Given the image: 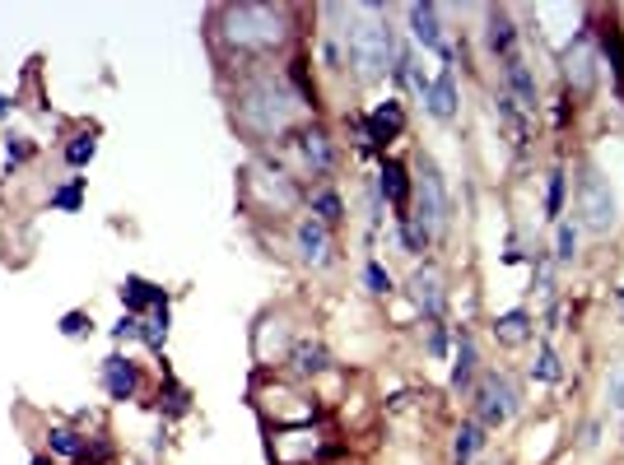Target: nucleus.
<instances>
[{
	"instance_id": "f257e3e1",
	"label": "nucleus",
	"mask_w": 624,
	"mask_h": 465,
	"mask_svg": "<svg viewBox=\"0 0 624 465\" xmlns=\"http://www.w3.org/2000/svg\"><path fill=\"white\" fill-rule=\"evenodd\" d=\"M312 103L303 98L289 75H275V70H247L233 93V126L252 140V145H280L285 135L303 131Z\"/></svg>"
},
{
	"instance_id": "f03ea898",
	"label": "nucleus",
	"mask_w": 624,
	"mask_h": 465,
	"mask_svg": "<svg viewBox=\"0 0 624 465\" xmlns=\"http://www.w3.org/2000/svg\"><path fill=\"white\" fill-rule=\"evenodd\" d=\"M294 33L285 5H219L210 19V38L233 61H261L280 52Z\"/></svg>"
},
{
	"instance_id": "7ed1b4c3",
	"label": "nucleus",
	"mask_w": 624,
	"mask_h": 465,
	"mask_svg": "<svg viewBox=\"0 0 624 465\" xmlns=\"http://www.w3.org/2000/svg\"><path fill=\"white\" fill-rule=\"evenodd\" d=\"M345 28H340V42H345V66L354 70L359 84H378L382 75L396 70V33L392 24L382 19V5H350L340 10Z\"/></svg>"
},
{
	"instance_id": "20e7f679",
	"label": "nucleus",
	"mask_w": 624,
	"mask_h": 465,
	"mask_svg": "<svg viewBox=\"0 0 624 465\" xmlns=\"http://www.w3.org/2000/svg\"><path fill=\"white\" fill-rule=\"evenodd\" d=\"M415 210L396 214V224H401V242H406V252H424V242L434 238V233H443L448 228V186H443V177H438V168L429 159L415 163Z\"/></svg>"
},
{
	"instance_id": "39448f33",
	"label": "nucleus",
	"mask_w": 624,
	"mask_h": 465,
	"mask_svg": "<svg viewBox=\"0 0 624 465\" xmlns=\"http://www.w3.org/2000/svg\"><path fill=\"white\" fill-rule=\"evenodd\" d=\"M578 224L587 233H611L615 228V196H611V182L587 163L583 173H578Z\"/></svg>"
},
{
	"instance_id": "423d86ee",
	"label": "nucleus",
	"mask_w": 624,
	"mask_h": 465,
	"mask_svg": "<svg viewBox=\"0 0 624 465\" xmlns=\"http://www.w3.org/2000/svg\"><path fill=\"white\" fill-rule=\"evenodd\" d=\"M517 414V391L508 386V377L499 372H485V382L475 391V424L480 428H499Z\"/></svg>"
},
{
	"instance_id": "0eeeda50",
	"label": "nucleus",
	"mask_w": 624,
	"mask_h": 465,
	"mask_svg": "<svg viewBox=\"0 0 624 465\" xmlns=\"http://www.w3.org/2000/svg\"><path fill=\"white\" fill-rule=\"evenodd\" d=\"M359 126H364V149H387L406 131V107H401V98H387L368 117H359Z\"/></svg>"
},
{
	"instance_id": "6e6552de",
	"label": "nucleus",
	"mask_w": 624,
	"mask_h": 465,
	"mask_svg": "<svg viewBox=\"0 0 624 465\" xmlns=\"http://www.w3.org/2000/svg\"><path fill=\"white\" fill-rule=\"evenodd\" d=\"M247 182L266 191V214H285V210L299 205V186H294V177L280 173V168H271V163H257V168L247 173Z\"/></svg>"
},
{
	"instance_id": "1a4fd4ad",
	"label": "nucleus",
	"mask_w": 624,
	"mask_h": 465,
	"mask_svg": "<svg viewBox=\"0 0 624 465\" xmlns=\"http://www.w3.org/2000/svg\"><path fill=\"white\" fill-rule=\"evenodd\" d=\"M294 247H299V256L308 261V266H331V228L322 224V219H312V214H303L299 228H294Z\"/></svg>"
},
{
	"instance_id": "9d476101",
	"label": "nucleus",
	"mask_w": 624,
	"mask_h": 465,
	"mask_svg": "<svg viewBox=\"0 0 624 465\" xmlns=\"http://www.w3.org/2000/svg\"><path fill=\"white\" fill-rule=\"evenodd\" d=\"M299 154L317 177H326L331 168H336V145H331V135H326L322 126H303L299 131Z\"/></svg>"
},
{
	"instance_id": "9b49d317",
	"label": "nucleus",
	"mask_w": 624,
	"mask_h": 465,
	"mask_svg": "<svg viewBox=\"0 0 624 465\" xmlns=\"http://www.w3.org/2000/svg\"><path fill=\"white\" fill-rule=\"evenodd\" d=\"M98 377H103V391H108L112 400H131L140 391V372L131 359H122V354H112V359H103V368H98Z\"/></svg>"
},
{
	"instance_id": "f8f14e48",
	"label": "nucleus",
	"mask_w": 624,
	"mask_h": 465,
	"mask_svg": "<svg viewBox=\"0 0 624 465\" xmlns=\"http://www.w3.org/2000/svg\"><path fill=\"white\" fill-rule=\"evenodd\" d=\"M410 298H415V307H420L429 321L443 317V303H448V298H443V279H438L434 266H424L410 275Z\"/></svg>"
},
{
	"instance_id": "ddd939ff",
	"label": "nucleus",
	"mask_w": 624,
	"mask_h": 465,
	"mask_svg": "<svg viewBox=\"0 0 624 465\" xmlns=\"http://www.w3.org/2000/svg\"><path fill=\"white\" fill-rule=\"evenodd\" d=\"M122 307L131 317L154 312V307H168V289H159V284H150V279H140V275H126L122 279Z\"/></svg>"
},
{
	"instance_id": "4468645a",
	"label": "nucleus",
	"mask_w": 624,
	"mask_h": 465,
	"mask_svg": "<svg viewBox=\"0 0 624 465\" xmlns=\"http://www.w3.org/2000/svg\"><path fill=\"white\" fill-rule=\"evenodd\" d=\"M503 84H508V98H513L522 112H536V75H531L527 61L517 52L503 61Z\"/></svg>"
},
{
	"instance_id": "2eb2a0df",
	"label": "nucleus",
	"mask_w": 624,
	"mask_h": 465,
	"mask_svg": "<svg viewBox=\"0 0 624 465\" xmlns=\"http://www.w3.org/2000/svg\"><path fill=\"white\" fill-rule=\"evenodd\" d=\"M410 38L420 42L424 52H443V28H438V5H410Z\"/></svg>"
},
{
	"instance_id": "dca6fc26",
	"label": "nucleus",
	"mask_w": 624,
	"mask_h": 465,
	"mask_svg": "<svg viewBox=\"0 0 624 465\" xmlns=\"http://www.w3.org/2000/svg\"><path fill=\"white\" fill-rule=\"evenodd\" d=\"M424 107H429V117H434V121H452V117H457V80H452V66H443V75L429 80Z\"/></svg>"
},
{
	"instance_id": "f3484780",
	"label": "nucleus",
	"mask_w": 624,
	"mask_h": 465,
	"mask_svg": "<svg viewBox=\"0 0 624 465\" xmlns=\"http://www.w3.org/2000/svg\"><path fill=\"white\" fill-rule=\"evenodd\" d=\"M378 191H382L387 200H392L396 210L406 214L410 191H415V182H410V173H406V163H401V159H387V163H382V173H378Z\"/></svg>"
},
{
	"instance_id": "a211bd4d",
	"label": "nucleus",
	"mask_w": 624,
	"mask_h": 465,
	"mask_svg": "<svg viewBox=\"0 0 624 465\" xmlns=\"http://www.w3.org/2000/svg\"><path fill=\"white\" fill-rule=\"evenodd\" d=\"M531 335H536V326H531V312H527V307H513V312H503V317L494 321V340H499L503 349L527 345Z\"/></svg>"
},
{
	"instance_id": "6ab92c4d",
	"label": "nucleus",
	"mask_w": 624,
	"mask_h": 465,
	"mask_svg": "<svg viewBox=\"0 0 624 465\" xmlns=\"http://www.w3.org/2000/svg\"><path fill=\"white\" fill-rule=\"evenodd\" d=\"M289 368H294V377H322L331 368V354L317 340H299V345L289 349Z\"/></svg>"
},
{
	"instance_id": "aec40b11",
	"label": "nucleus",
	"mask_w": 624,
	"mask_h": 465,
	"mask_svg": "<svg viewBox=\"0 0 624 465\" xmlns=\"http://www.w3.org/2000/svg\"><path fill=\"white\" fill-rule=\"evenodd\" d=\"M475 340L466 331H457V359H452V391H466L475 377Z\"/></svg>"
},
{
	"instance_id": "412c9836",
	"label": "nucleus",
	"mask_w": 624,
	"mask_h": 465,
	"mask_svg": "<svg viewBox=\"0 0 624 465\" xmlns=\"http://www.w3.org/2000/svg\"><path fill=\"white\" fill-rule=\"evenodd\" d=\"M494 112H499L503 131L513 135V145H517V149H527V112H522V107L508 98V93H499V98H494Z\"/></svg>"
},
{
	"instance_id": "4be33fe9",
	"label": "nucleus",
	"mask_w": 624,
	"mask_h": 465,
	"mask_svg": "<svg viewBox=\"0 0 624 465\" xmlns=\"http://www.w3.org/2000/svg\"><path fill=\"white\" fill-rule=\"evenodd\" d=\"M489 52H499L503 61H508V56H513V47H517V28H513V19H508V14L503 10H494L489 14Z\"/></svg>"
},
{
	"instance_id": "5701e85b",
	"label": "nucleus",
	"mask_w": 624,
	"mask_h": 465,
	"mask_svg": "<svg viewBox=\"0 0 624 465\" xmlns=\"http://www.w3.org/2000/svg\"><path fill=\"white\" fill-rule=\"evenodd\" d=\"M569 80L578 93H587L592 84H597V56H592V47L587 42H578V56L569 52Z\"/></svg>"
},
{
	"instance_id": "b1692460",
	"label": "nucleus",
	"mask_w": 624,
	"mask_h": 465,
	"mask_svg": "<svg viewBox=\"0 0 624 465\" xmlns=\"http://www.w3.org/2000/svg\"><path fill=\"white\" fill-rule=\"evenodd\" d=\"M47 447H52V456H66V461H80V456H84V438L70 424H52V428H47Z\"/></svg>"
},
{
	"instance_id": "393cba45",
	"label": "nucleus",
	"mask_w": 624,
	"mask_h": 465,
	"mask_svg": "<svg viewBox=\"0 0 624 465\" xmlns=\"http://www.w3.org/2000/svg\"><path fill=\"white\" fill-rule=\"evenodd\" d=\"M312 219H322L326 228H336L340 219H345V200H340V191H331V186L312 191Z\"/></svg>"
},
{
	"instance_id": "a878e982",
	"label": "nucleus",
	"mask_w": 624,
	"mask_h": 465,
	"mask_svg": "<svg viewBox=\"0 0 624 465\" xmlns=\"http://www.w3.org/2000/svg\"><path fill=\"white\" fill-rule=\"evenodd\" d=\"M480 447H485V428L475 424V419L457 428V442H452V456H457V465H471L475 456H480Z\"/></svg>"
},
{
	"instance_id": "bb28decb",
	"label": "nucleus",
	"mask_w": 624,
	"mask_h": 465,
	"mask_svg": "<svg viewBox=\"0 0 624 465\" xmlns=\"http://www.w3.org/2000/svg\"><path fill=\"white\" fill-rule=\"evenodd\" d=\"M140 340H145L154 354H163V345H168V307H154L150 321H140Z\"/></svg>"
},
{
	"instance_id": "cd10ccee",
	"label": "nucleus",
	"mask_w": 624,
	"mask_h": 465,
	"mask_svg": "<svg viewBox=\"0 0 624 465\" xmlns=\"http://www.w3.org/2000/svg\"><path fill=\"white\" fill-rule=\"evenodd\" d=\"M531 377H536V382H559V377H564V368H559V354L550 345H536V363H531Z\"/></svg>"
},
{
	"instance_id": "c85d7f7f",
	"label": "nucleus",
	"mask_w": 624,
	"mask_h": 465,
	"mask_svg": "<svg viewBox=\"0 0 624 465\" xmlns=\"http://www.w3.org/2000/svg\"><path fill=\"white\" fill-rule=\"evenodd\" d=\"M564 186H569V173H564V168H550V186H545V219H559V214H564Z\"/></svg>"
},
{
	"instance_id": "c756f323",
	"label": "nucleus",
	"mask_w": 624,
	"mask_h": 465,
	"mask_svg": "<svg viewBox=\"0 0 624 465\" xmlns=\"http://www.w3.org/2000/svg\"><path fill=\"white\" fill-rule=\"evenodd\" d=\"M94 154H98V140H94V131H84V135H75L66 145V163L70 168H89L94 163Z\"/></svg>"
},
{
	"instance_id": "7c9ffc66",
	"label": "nucleus",
	"mask_w": 624,
	"mask_h": 465,
	"mask_svg": "<svg viewBox=\"0 0 624 465\" xmlns=\"http://www.w3.org/2000/svg\"><path fill=\"white\" fill-rule=\"evenodd\" d=\"M80 205H84V177H70L66 186H56V191H52V210L75 214Z\"/></svg>"
},
{
	"instance_id": "2f4dec72",
	"label": "nucleus",
	"mask_w": 624,
	"mask_h": 465,
	"mask_svg": "<svg viewBox=\"0 0 624 465\" xmlns=\"http://www.w3.org/2000/svg\"><path fill=\"white\" fill-rule=\"evenodd\" d=\"M573 256H578V228L559 224V233H555V261H559V266H569Z\"/></svg>"
},
{
	"instance_id": "473e14b6",
	"label": "nucleus",
	"mask_w": 624,
	"mask_h": 465,
	"mask_svg": "<svg viewBox=\"0 0 624 465\" xmlns=\"http://www.w3.org/2000/svg\"><path fill=\"white\" fill-rule=\"evenodd\" d=\"M364 284H368V293H378V298L392 293V275H387L378 261H368V266H364Z\"/></svg>"
},
{
	"instance_id": "72a5a7b5",
	"label": "nucleus",
	"mask_w": 624,
	"mask_h": 465,
	"mask_svg": "<svg viewBox=\"0 0 624 465\" xmlns=\"http://www.w3.org/2000/svg\"><path fill=\"white\" fill-rule=\"evenodd\" d=\"M89 326H94V321H89V312H66V317H61V335H66V340H80Z\"/></svg>"
},
{
	"instance_id": "f704fd0d",
	"label": "nucleus",
	"mask_w": 624,
	"mask_h": 465,
	"mask_svg": "<svg viewBox=\"0 0 624 465\" xmlns=\"http://www.w3.org/2000/svg\"><path fill=\"white\" fill-rule=\"evenodd\" d=\"M5 149H10V163H28L33 154H38V145H33L28 135H10V140H5Z\"/></svg>"
},
{
	"instance_id": "c9c22d12",
	"label": "nucleus",
	"mask_w": 624,
	"mask_h": 465,
	"mask_svg": "<svg viewBox=\"0 0 624 465\" xmlns=\"http://www.w3.org/2000/svg\"><path fill=\"white\" fill-rule=\"evenodd\" d=\"M112 340H140V317H131V312H126V317L112 326Z\"/></svg>"
},
{
	"instance_id": "e433bc0d",
	"label": "nucleus",
	"mask_w": 624,
	"mask_h": 465,
	"mask_svg": "<svg viewBox=\"0 0 624 465\" xmlns=\"http://www.w3.org/2000/svg\"><path fill=\"white\" fill-rule=\"evenodd\" d=\"M429 354H434V359H443V354H448V331H443V326H429Z\"/></svg>"
},
{
	"instance_id": "4c0bfd02",
	"label": "nucleus",
	"mask_w": 624,
	"mask_h": 465,
	"mask_svg": "<svg viewBox=\"0 0 624 465\" xmlns=\"http://www.w3.org/2000/svg\"><path fill=\"white\" fill-rule=\"evenodd\" d=\"M611 405H615V410H624V372L611 382Z\"/></svg>"
},
{
	"instance_id": "58836bf2",
	"label": "nucleus",
	"mask_w": 624,
	"mask_h": 465,
	"mask_svg": "<svg viewBox=\"0 0 624 465\" xmlns=\"http://www.w3.org/2000/svg\"><path fill=\"white\" fill-rule=\"evenodd\" d=\"M10 117V98H5V93H0V121Z\"/></svg>"
},
{
	"instance_id": "ea45409f",
	"label": "nucleus",
	"mask_w": 624,
	"mask_h": 465,
	"mask_svg": "<svg viewBox=\"0 0 624 465\" xmlns=\"http://www.w3.org/2000/svg\"><path fill=\"white\" fill-rule=\"evenodd\" d=\"M33 465H56V461H47V456H33Z\"/></svg>"
}]
</instances>
